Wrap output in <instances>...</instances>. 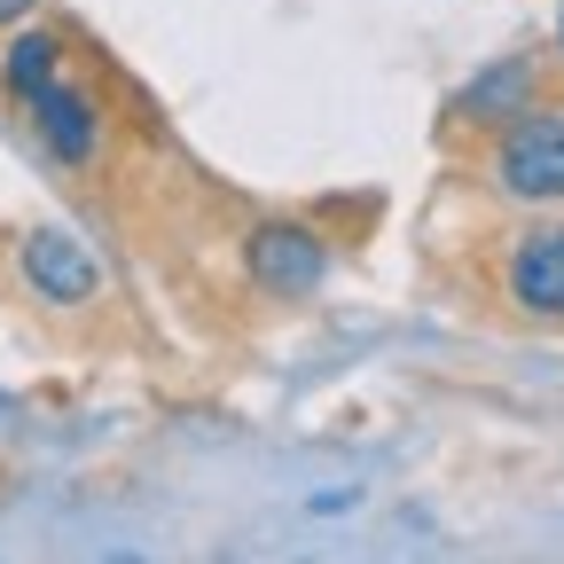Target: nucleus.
Masks as SVG:
<instances>
[{
    "instance_id": "f257e3e1",
    "label": "nucleus",
    "mask_w": 564,
    "mask_h": 564,
    "mask_svg": "<svg viewBox=\"0 0 564 564\" xmlns=\"http://www.w3.org/2000/svg\"><path fill=\"white\" fill-rule=\"evenodd\" d=\"M486 181L518 196V204H564V110H518L486 133V150H478Z\"/></svg>"
},
{
    "instance_id": "f03ea898",
    "label": "nucleus",
    "mask_w": 564,
    "mask_h": 564,
    "mask_svg": "<svg viewBox=\"0 0 564 564\" xmlns=\"http://www.w3.org/2000/svg\"><path fill=\"white\" fill-rule=\"evenodd\" d=\"M502 299L525 322H564V220H525L502 243Z\"/></svg>"
},
{
    "instance_id": "7ed1b4c3",
    "label": "nucleus",
    "mask_w": 564,
    "mask_h": 564,
    "mask_svg": "<svg viewBox=\"0 0 564 564\" xmlns=\"http://www.w3.org/2000/svg\"><path fill=\"white\" fill-rule=\"evenodd\" d=\"M243 267H251L259 291H274V299H306V291H322L329 251H322V236H314L306 220H259L251 243H243Z\"/></svg>"
},
{
    "instance_id": "20e7f679",
    "label": "nucleus",
    "mask_w": 564,
    "mask_h": 564,
    "mask_svg": "<svg viewBox=\"0 0 564 564\" xmlns=\"http://www.w3.org/2000/svg\"><path fill=\"white\" fill-rule=\"evenodd\" d=\"M24 118H32L40 150H47L63 173H87V165H95V150H102V110H95V95H87V87L47 79V87L24 102Z\"/></svg>"
},
{
    "instance_id": "39448f33",
    "label": "nucleus",
    "mask_w": 564,
    "mask_h": 564,
    "mask_svg": "<svg viewBox=\"0 0 564 564\" xmlns=\"http://www.w3.org/2000/svg\"><path fill=\"white\" fill-rule=\"evenodd\" d=\"M17 267H24V282H32L47 306H87L95 299V259L70 243L63 228H32L17 243Z\"/></svg>"
},
{
    "instance_id": "423d86ee",
    "label": "nucleus",
    "mask_w": 564,
    "mask_h": 564,
    "mask_svg": "<svg viewBox=\"0 0 564 564\" xmlns=\"http://www.w3.org/2000/svg\"><path fill=\"white\" fill-rule=\"evenodd\" d=\"M541 95H533V63L525 55H510V63H494V70H478V79L455 95V118H478V126H502V118H518V110H533Z\"/></svg>"
},
{
    "instance_id": "0eeeda50",
    "label": "nucleus",
    "mask_w": 564,
    "mask_h": 564,
    "mask_svg": "<svg viewBox=\"0 0 564 564\" xmlns=\"http://www.w3.org/2000/svg\"><path fill=\"white\" fill-rule=\"evenodd\" d=\"M63 70V40L55 32H24V40H9V63H0V79H9V95L17 102H32L47 79Z\"/></svg>"
},
{
    "instance_id": "6e6552de",
    "label": "nucleus",
    "mask_w": 564,
    "mask_h": 564,
    "mask_svg": "<svg viewBox=\"0 0 564 564\" xmlns=\"http://www.w3.org/2000/svg\"><path fill=\"white\" fill-rule=\"evenodd\" d=\"M24 9H32V0H0V24H17Z\"/></svg>"
},
{
    "instance_id": "1a4fd4ad",
    "label": "nucleus",
    "mask_w": 564,
    "mask_h": 564,
    "mask_svg": "<svg viewBox=\"0 0 564 564\" xmlns=\"http://www.w3.org/2000/svg\"><path fill=\"white\" fill-rule=\"evenodd\" d=\"M556 55H564V24H556Z\"/></svg>"
}]
</instances>
